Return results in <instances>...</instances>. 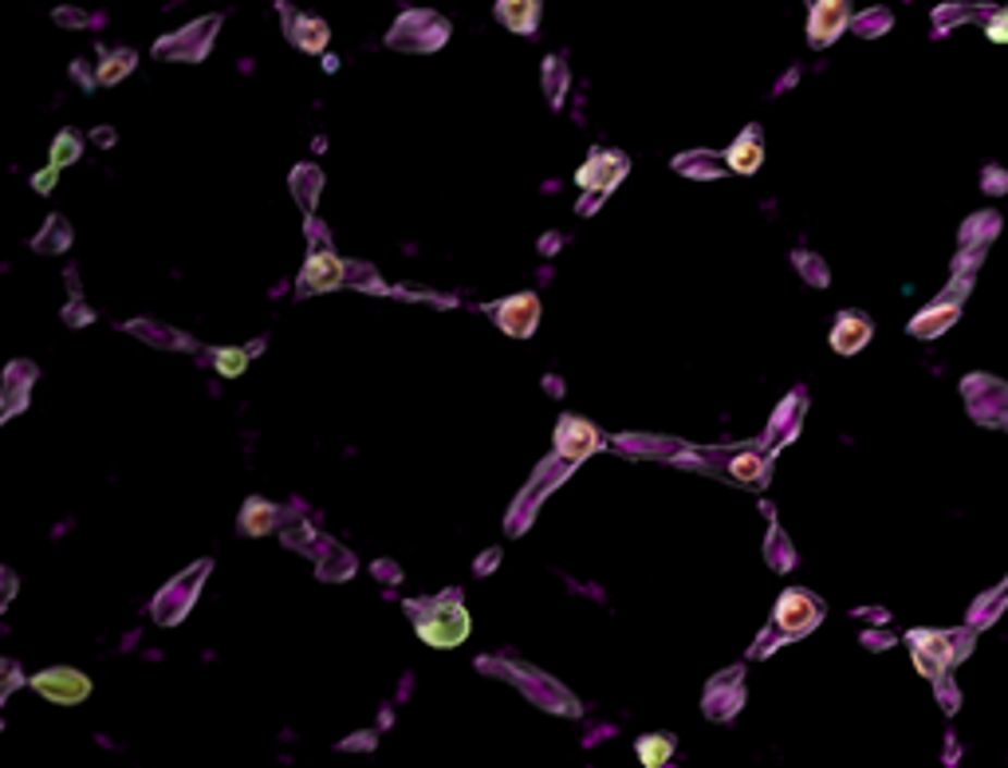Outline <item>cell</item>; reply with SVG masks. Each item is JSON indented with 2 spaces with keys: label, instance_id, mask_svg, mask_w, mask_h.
Instances as JSON below:
<instances>
[{
  "label": "cell",
  "instance_id": "6da1fadb",
  "mask_svg": "<svg viewBox=\"0 0 1008 768\" xmlns=\"http://www.w3.org/2000/svg\"><path fill=\"white\" fill-rule=\"evenodd\" d=\"M414 623H418V634H422L430 646H462L469 639V611L462 607L457 595H442V599L426 603V607H414Z\"/></svg>",
  "mask_w": 1008,
  "mask_h": 768
},
{
  "label": "cell",
  "instance_id": "7a4b0ae2",
  "mask_svg": "<svg viewBox=\"0 0 1008 768\" xmlns=\"http://www.w3.org/2000/svg\"><path fill=\"white\" fill-rule=\"evenodd\" d=\"M623 177H627V158L615 154V150H595V154L583 162V170L576 174V182L583 189H591V194H607V189L618 186Z\"/></svg>",
  "mask_w": 1008,
  "mask_h": 768
},
{
  "label": "cell",
  "instance_id": "3957f363",
  "mask_svg": "<svg viewBox=\"0 0 1008 768\" xmlns=\"http://www.w3.org/2000/svg\"><path fill=\"white\" fill-rule=\"evenodd\" d=\"M910 655H914V666L922 674L937 678L949 666V658H954V643L942 631H914L910 634Z\"/></svg>",
  "mask_w": 1008,
  "mask_h": 768
},
{
  "label": "cell",
  "instance_id": "277c9868",
  "mask_svg": "<svg viewBox=\"0 0 1008 768\" xmlns=\"http://www.w3.org/2000/svg\"><path fill=\"white\" fill-rule=\"evenodd\" d=\"M820 623V603H815V595L808 592H784L780 603H776V627H780L784 634H803L812 631V627Z\"/></svg>",
  "mask_w": 1008,
  "mask_h": 768
},
{
  "label": "cell",
  "instance_id": "5b68a950",
  "mask_svg": "<svg viewBox=\"0 0 1008 768\" xmlns=\"http://www.w3.org/2000/svg\"><path fill=\"white\" fill-rule=\"evenodd\" d=\"M556 449L560 457H567V461H579V457H591L599 449V430L591 426V422H583V418H560L556 426Z\"/></svg>",
  "mask_w": 1008,
  "mask_h": 768
},
{
  "label": "cell",
  "instance_id": "8992f818",
  "mask_svg": "<svg viewBox=\"0 0 1008 768\" xmlns=\"http://www.w3.org/2000/svg\"><path fill=\"white\" fill-rule=\"evenodd\" d=\"M536 320H540V300L528 296V292L508 296V300L496 308V323H501L508 335H516V339H528V335L536 332Z\"/></svg>",
  "mask_w": 1008,
  "mask_h": 768
},
{
  "label": "cell",
  "instance_id": "52a82bcc",
  "mask_svg": "<svg viewBox=\"0 0 1008 768\" xmlns=\"http://www.w3.org/2000/svg\"><path fill=\"white\" fill-rule=\"evenodd\" d=\"M206 571H209V563H197L194 571H186V575H177L174 587H165V592L158 595L155 615L162 619V623H174L177 615L186 611V603L197 595V587H201V575H206Z\"/></svg>",
  "mask_w": 1008,
  "mask_h": 768
},
{
  "label": "cell",
  "instance_id": "ba28073f",
  "mask_svg": "<svg viewBox=\"0 0 1008 768\" xmlns=\"http://www.w3.org/2000/svg\"><path fill=\"white\" fill-rule=\"evenodd\" d=\"M847 21H851V9L844 0H820V4H812V16H808V36L823 48L847 28Z\"/></svg>",
  "mask_w": 1008,
  "mask_h": 768
},
{
  "label": "cell",
  "instance_id": "9c48e42d",
  "mask_svg": "<svg viewBox=\"0 0 1008 768\" xmlns=\"http://www.w3.org/2000/svg\"><path fill=\"white\" fill-rule=\"evenodd\" d=\"M32 685H36L44 697L63 702V706H72V702L87 697V690H91V682H87L79 670H48V674H40Z\"/></svg>",
  "mask_w": 1008,
  "mask_h": 768
},
{
  "label": "cell",
  "instance_id": "30bf717a",
  "mask_svg": "<svg viewBox=\"0 0 1008 768\" xmlns=\"http://www.w3.org/2000/svg\"><path fill=\"white\" fill-rule=\"evenodd\" d=\"M213 28H217V16H213V21H201L197 28L177 32V36H170V40H162L155 52L165 55V60H201L209 44H197V36L206 40V36H213Z\"/></svg>",
  "mask_w": 1008,
  "mask_h": 768
},
{
  "label": "cell",
  "instance_id": "8fae6325",
  "mask_svg": "<svg viewBox=\"0 0 1008 768\" xmlns=\"http://www.w3.org/2000/svg\"><path fill=\"white\" fill-rule=\"evenodd\" d=\"M866 339H871V320L859 312H844L839 320H835L832 327V347L839 355H855L859 347H866Z\"/></svg>",
  "mask_w": 1008,
  "mask_h": 768
},
{
  "label": "cell",
  "instance_id": "7c38bea8",
  "mask_svg": "<svg viewBox=\"0 0 1008 768\" xmlns=\"http://www.w3.org/2000/svg\"><path fill=\"white\" fill-rule=\"evenodd\" d=\"M343 276H347V269H343L340 257H331V252H316V257L308 260V269H304V288H316V292H328V288H340Z\"/></svg>",
  "mask_w": 1008,
  "mask_h": 768
},
{
  "label": "cell",
  "instance_id": "4fadbf2b",
  "mask_svg": "<svg viewBox=\"0 0 1008 768\" xmlns=\"http://www.w3.org/2000/svg\"><path fill=\"white\" fill-rule=\"evenodd\" d=\"M729 166L737 170V174H757L761 170V162H764V146H761V135L757 131H745L737 143L729 146Z\"/></svg>",
  "mask_w": 1008,
  "mask_h": 768
},
{
  "label": "cell",
  "instance_id": "5bb4252c",
  "mask_svg": "<svg viewBox=\"0 0 1008 768\" xmlns=\"http://www.w3.org/2000/svg\"><path fill=\"white\" fill-rule=\"evenodd\" d=\"M496 16H501V24H508L513 32H532L536 21H540V4H536V0H525V4L504 0V4H496Z\"/></svg>",
  "mask_w": 1008,
  "mask_h": 768
},
{
  "label": "cell",
  "instance_id": "9a60e30c",
  "mask_svg": "<svg viewBox=\"0 0 1008 768\" xmlns=\"http://www.w3.org/2000/svg\"><path fill=\"white\" fill-rule=\"evenodd\" d=\"M954 320H957V300H949V304H942V308H934V312L918 315L910 332L914 335H942Z\"/></svg>",
  "mask_w": 1008,
  "mask_h": 768
},
{
  "label": "cell",
  "instance_id": "2e32d148",
  "mask_svg": "<svg viewBox=\"0 0 1008 768\" xmlns=\"http://www.w3.org/2000/svg\"><path fill=\"white\" fill-rule=\"evenodd\" d=\"M669 757H674V741L662 738V733H654V738H642V741H638V760H642L647 768H662Z\"/></svg>",
  "mask_w": 1008,
  "mask_h": 768
},
{
  "label": "cell",
  "instance_id": "e0dca14e",
  "mask_svg": "<svg viewBox=\"0 0 1008 768\" xmlns=\"http://www.w3.org/2000/svg\"><path fill=\"white\" fill-rule=\"evenodd\" d=\"M733 478L741 481V485H761L764 481V457L761 454H741L737 461H733Z\"/></svg>",
  "mask_w": 1008,
  "mask_h": 768
},
{
  "label": "cell",
  "instance_id": "ac0fdd59",
  "mask_svg": "<svg viewBox=\"0 0 1008 768\" xmlns=\"http://www.w3.org/2000/svg\"><path fill=\"white\" fill-rule=\"evenodd\" d=\"M292 36H296V44L304 48V52H319V48L328 44V28H323L319 21H299Z\"/></svg>",
  "mask_w": 1008,
  "mask_h": 768
},
{
  "label": "cell",
  "instance_id": "d6986e66",
  "mask_svg": "<svg viewBox=\"0 0 1008 768\" xmlns=\"http://www.w3.org/2000/svg\"><path fill=\"white\" fill-rule=\"evenodd\" d=\"M272 520H276V509H268L265 500H253V505H245V520H241V529L245 532H268Z\"/></svg>",
  "mask_w": 1008,
  "mask_h": 768
},
{
  "label": "cell",
  "instance_id": "ffe728a7",
  "mask_svg": "<svg viewBox=\"0 0 1008 768\" xmlns=\"http://www.w3.org/2000/svg\"><path fill=\"white\" fill-rule=\"evenodd\" d=\"M131 67H134L131 52H114L111 60L99 67V79H103V84H114V79H123V72H131Z\"/></svg>",
  "mask_w": 1008,
  "mask_h": 768
},
{
  "label": "cell",
  "instance_id": "44dd1931",
  "mask_svg": "<svg viewBox=\"0 0 1008 768\" xmlns=\"http://www.w3.org/2000/svg\"><path fill=\"white\" fill-rule=\"evenodd\" d=\"M75 154H79V143H75V135H60V143H56V150H52V170L60 166V162H72Z\"/></svg>",
  "mask_w": 1008,
  "mask_h": 768
},
{
  "label": "cell",
  "instance_id": "7402d4cb",
  "mask_svg": "<svg viewBox=\"0 0 1008 768\" xmlns=\"http://www.w3.org/2000/svg\"><path fill=\"white\" fill-rule=\"evenodd\" d=\"M217 371L241 374L245 371V351H217Z\"/></svg>",
  "mask_w": 1008,
  "mask_h": 768
},
{
  "label": "cell",
  "instance_id": "603a6c76",
  "mask_svg": "<svg viewBox=\"0 0 1008 768\" xmlns=\"http://www.w3.org/2000/svg\"><path fill=\"white\" fill-rule=\"evenodd\" d=\"M988 40L1008 44V9H1005V12H997V16L988 21Z\"/></svg>",
  "mask_w": 1008,
  "mask_h": 768
}]
</instances>
